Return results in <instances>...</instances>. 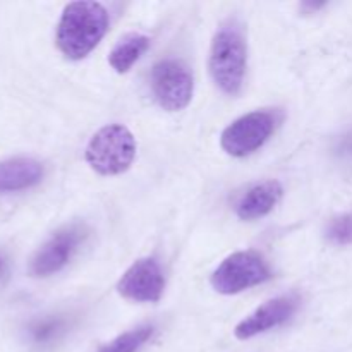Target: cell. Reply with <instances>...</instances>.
<instances>
[{
	"mask_svg": "<svg viewBox=\"0 0 352 352\" xmlns=\"http://www.w3.org/2000/svg\"><path fill=\"white\" fill-rule=\"evenodd\" d=\"M9 275V263H7V258L0 253V282H3Z\"/></svg>",
	"mask_w": 352,
	"mask_h": 352,
	"instance_id": "17",
	"label": "cell"
},
{
	"mask_svg": "<svg viewBox=\"0 0 352 352\" xmlns=\"http://www.w3.org/2000/svg\"><path fill=\"white\" fill-rule=\"evenodd\" d=\"M298 306L299 298L294 294L280 296V298L267 301L260 308L254 309L250 316H246L236 327L234 333L239 340H248L272 329H277L292 318V315L298 311Z\"/></svg>",
	"mask_w": 352,
	"mask_h": 352,
	"instance_id": "9",
	"label": "cell"
},
{
	"mask_svg": "<svg viewBox=\"0 0 352 352\" xmlns=\"http://www.w3.org/2000/svg\"><path fill=\"white\" fill-rule=\"evenodd\" d=\"M192 74L188 65L177 58H165L151 71V91L158 105L167 112L186 109L192 98Z\"/></svg>",
	"mask_w": 352,
	"mask_h": 352,
	"instance_id": "6",
	"label": "cell"
},
{
	"mask_svg": "<svg viewBox=\"0 0 352 352\" xmlns=\"http://www.w3.org/2000/svg\"><path fill=\"white\" fill-rule=\"evenodd\" d=\"M65 329V320L60 316H47V318H40L33 322L28 329L30 339L38 346H45L50 344L52 340L57 339Z\"/></svg>",
	"mask_w": 352,
	"mask_h": 352,
	"instance_id": "13",
	"label": "cell"
},
{
	"mask_svg": "<svg viewBox=\"0 0 352 352\" xmlns=\"http://www.w3.org/2000/svg\"><path fill=\"white\" fill-rule=\"evenodd\" d=\"M85 239L86 229L78 223L55 232L33 256L30 263V274L33 277L43 278L60 272L71 261Z\"/></svg>",
	"mask_w": 352,
	"mask_h": 352,
	"instance_id": "7",
	"label": "cell"
},
{
	"mask_svg": "<svg viewBox=\"0 0 352 352\" xmlns=\"http://www.w3.org/2000/svg\"><path fill=\"white\" fill-rule=\"evenodd\" d=\"M282 116L277 110H256L246 113L223 129L220 144L232 157H248L270 140Z\"/></svg>",
	"mask_w": 352,
	"mask_h": 352,
	"instance_id": "4",
	"label": "cell"
},
{
	"mask_svg": "<svg viewBox=\"0 0 352 352\" xmlns=\"http://www.w3.org/2000/svg\"><path fill=\"white\" fill-rule=\"evenodd\" d=\"M284 195V188L278 181H265L248 189L236 205V215L241 220H258L267 217L277 206Z\"/></svg>",
	"mask_w": 352,
	"mask_h": 352,
	"instance_id": "10",
	"label": "cell"
},
{
	"mask_svg": "<svg viewBox=\"0 0 352 352\" xmlns=\"http://www.w3.org/2000/svg\"><path fill=\"white\" fill-rule=\"evenodd\" d=\"M150 47V38L141 33H131L120 38L119 43L112 48L109 55V64L119 74L129 71L141 58V55Z\"/></svg>",
	"mask_w": 352,
	"mask_h": 352,
	"instance_id": "12",
	"label": "cell"
},
{
	"mask_svg": "<svg viewBox=\"0 0 352 352\" xmlns=\"http://www.w3.org/2000/svg\"><path fill=\"white\" fill-rule=\"evenodd\" d=\"M208 67L213 82L226 95L236 96L241 91L246 74V43L241 28L232 21L213 36Z\"/></svg>",
	"mask_w": 352,
	"mask_h": 352,
	"instance_id": "2",
	"label": "cell"
},
{
	"mask_svg": "<svg viewBox=\"0 0 352 352\" xmlns=\"http://www.w3.org/2000/svg\"><path fill=\"white\" fill-rule=\"evenodd\" d=\"M109 30V12L100 2H71L62 10L57 47L71 60H81L102 41Z\"/></svg>",
	"mask_w": 352,
	"mask_h": 352,
	"instance_id": "1",
	"label": "cell"
},
{
	"mask_svg": "<svg viewBox=\"0 0 352 352\" xmlns=\"http://www.w3.org/2000/svg\"><path fill=\"white\" fill-rule=\"evenodd\" d=\"M43 165L34 158L14 157L0 160V192L33 188L43 179Z\"/></svg>",
	"mask_w": 352,
	"mask_h": 352,
	"instance_id": "11",
	"label": "cell"
},
{
	"mask_svg": "<svg viewBox=\"0 0 352 352\" xmlns=\"http://www.w3.org/2000/svg\"><path fill=\"white\" fill-rule=\"evenodd\" d=\"M151 333H153V327H140V329L131 330V332H126L120 337H117L113 342H110L109 346L103 347L100 352H136L150 339Z\"/></svg>",
	"mask_w": 352,
	"mask_h": 352,
	"instance_id": "14",
	"label": "cell"
},
{
	"mask_svg": "<svg viewBox=\"0 0 352 352\" xmlns=\"http://www.w3.org/2000/svg\"><path fill=\"white\" fill-rule=\"evenodd\" d=\"M327 237L330 243L337 244V246L352 244V213H344V215L332 219L329 229H327Z\"/></svg>",
	"mask_w": 352,
	"mask_h": 352,
	"instance_id": "15",
	"label": "cell"
},
{
	"mask_svg": "<svg viewBox=\"0 0 352 352\" xmlns=\"http://www.w3.org/2000/svg\"><path fill=\"white\" fill-rule=\"evenodd\" d=\"M85 157L100 175H119L136 157V140L122 124H109L89 140Z\"/></svg>",
	"mask_w": 352,
	"mask_h": 352,
	"instance_id": "3",
	"label": "cell"
},
{
	"mask_svg": "<svg viewBox=\"0 0 352 352\" xmlns=\"http://www.w3.org/2000/svg\"><path fill=\"white\" fill-rule=\"evenodd\" d=\"M165 289L164 272L153 258H141L131 265L117 282V291L124 299L136 302H157Z\"/></svg>",
	"mask_w": 352,
	"mask_h": 352,
	"instance_id": "8",
	"label": "cell"
},
{
	"mask_svg": "<svg viewBox=\"0 0 352 352\" xmlns=\"http://www.w3.org/2000/svg\"><path fill=\"white\" fill-rule=\"evenodd\" d=\"M270 278L272 270L263 256L254 251H239L227 256L213 272L212 285L220 294L232 296Z\"/></svg>",
	"mask_w": 352,
	"mask_h": 352,
	"instance_id": "5",
	"label": "cell"
},
{
	"mask_svg": "<svg viewBox=\"0 0 352 352\" xmlns=\"http://www.w3.org/2000/svg\"><path fill=\"white\" fill-rule=\"evenodd\" d=\"M339 153L347 160H352V133L342 138L339 144Z\"/></svg>",
	"mask_w": 352,
	"mask_h": 352,
	"instance_id": "16",
	"label": "cell"
}]
</instances>
